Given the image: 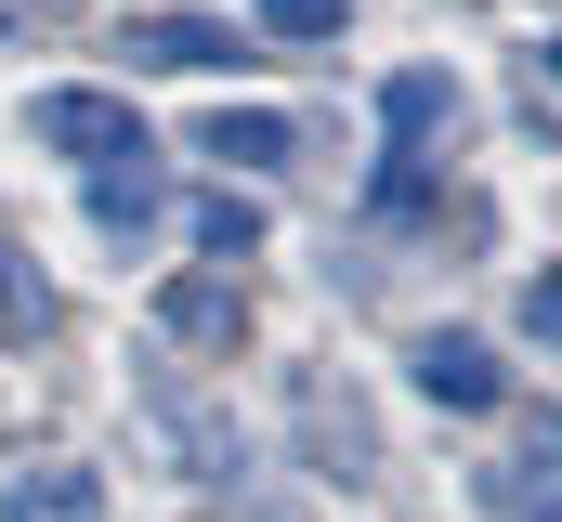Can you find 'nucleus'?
Listing matches in <instances>:
<instances>
[{
  "label": "nucleus",
  "mask_w": 562,
  "mask_h": 522,
  "mask_svg": "<svg viewBox=\"0 0 562 522\" xmlns=\"http://www.w3.org/2000/svg\"><path fill=\"white\" fill-rule=\"evenodd\" d=\"M26 144L105 170V157H144V118L119 105V92H26Z\"/></svg>",
  "instance_id": "nucleus-1"
},
{
  "label": "nucleus",
  "mask_w": 562,
  "mask_h": 522,
  "mask_svg": "<svg viewBox=\"0 0 562 522\" xmlns=\"http://www.w3.org/2000/svg\"><path fill=\"white\" fill-rule=\"evenodd\" d=\"M406 379H419L431 405H445V418H484V405H497V392H510V366H497V353H484V340H471V327H431L419 353H406Z\"/></svg>",
  "instance_id": "nucleus-2"
},
{
  "label": "nucleus",
  "mask_w": 562,
  "mask_h": 522,
  "mask_svg": "<svg viewBox=\"0 0 562 522\" xmlns=\"http://www.w3.org/2000/svg\"><path fill=\"white\" fill-rule=\"evenodd\" d=\"M132 66L210 79V66H236V26H223V13H132Z\"/></svg>",
  "instance_id": "nucleus-3"
},
{
  "label": "nucleus",
  "mask_w": 562,
  "mask_h": 522,
  "mask_svg": "<svg viewBox=\"0 0 562 522\" xmlns=\"http://www.w3.org/2000/svg\"><path fill=\"white\" fill-rule=\"evenodd\" d=\"M0 522H105V470H79V457L13 470V484H0Z\"/></svg>",
  "instance_id": "nucleus-4"
},
{
  "label": "nucleus",
  "mask_w": 562,
  "mask_h": 522,
  "mask_svg": "<svg viewBox=\"0 0 562 522\" xmlns=\"http://www.w3.org/2000/svg\"><path fill=\"white\" fill-rule=\"evenodd\" d=\"M157 327H170V340H196V353H236L249 300H236L223 274H183V287H157Z\"/></svg>",
  "instance_id": "nucleus-5"
},
{
  "label": "nucleus",
  "mask_w": 562,
  "mask_h": 522,
  "mask_svg": "<svg viewBox=\"0 0 562 522\" xmlns=\"http://www.w3.org/2000/svg\"><path fill=\"white\" fill-rule=\"evenodd\" d=\"M288 144H301V130H288L276 105H210V118H196V157H236V170H276Z\"/></svg>",
  "instance_id": "nucleus-6"
},
{
  "label": "nucleus",
  "mask_w": 562,
  "mask_h": 522,
  "mask_svg": "<svg viewBox=\"0 0 562 522\" xmlns=\"http://www.w3.org/2000/svg\"><path fill=\"white\" fill-rule=\"evenodd\" d=\"M380 118H393V144H431V130H458V79H431V66H406V79L380 92Z\"/></svg>",
  "instance_id": "nucleus-7"
},
{
  "label": "nucleus",
  "mask_w": 562,
  "mask_h": 522,
  "mask_svg": "<svg viewBox=\"0 0 562 522\" xmlns=\"http://www.w3.org/2000/svg\"><path fill=\"white\" fill-rule=\"evenodd\" d=\"M144 209H157V170H144V157H105V170H92V223L132 249V236H144Z\"/></svg>",
  "instance_id": "nucleus-8"
},
{
  "label": "nucleus",
  "mask_w": 562,
  "mask_h": 522,
  "mask_svg": "<svg viewBox=\"0 0 562 522\" xmlns=\"http://www.w3.org/2000/svg\"><path fill=\"white\" fill-rule=\"evenodd\" d=\"M183 236H196V261H249V249H262V209H249V196H196Z\"/></svg>",
  "instance_id": "nucleus-9"
},
{
  "label": "nucleus",
  "mask_w": 562,
  "mask_h": 522,
  "mask_svg": "<svg viewBox=\"0 0 562 522\" xmlns=\"http://www.w3.org/2000/svg\"><path fill=\"white\" fill-rule=\"evenodd\" d=\"M249 13H262L276 39H340V26H353V0H249Z\"/></svg>",
  "instance_id": "nucleus-10"
},
{
  "label": "nucleus",
  "mask_w": 562,
  "mask_h": 522,
  "mask_svg": "<svg viewBox=\"0 0 562 522\" xmlns=\"http://www.w3.org/2000/svg\"><path fill=\"white\" fill-rule=\"evenodd\" d=\"M524 340L562 353V261H550V274H524Z\"/></svg>",
  "instance_id": "nucleus-11"
},
{
  "label": "nucleus",
  "mask_w": 562,
  "mask_h": 522,
  "mask_svg": "<svg viewBox=\"0 0 562 522\" xmlns=\"http://www.w3.org/2000/svg\"><path fill=\"white\" fill-rule=\"evenodd\" d=\"M26 327H40V287H26V261L0 249V340H26Z\"/></svg>",
  "instance_id": "nucleus-12"
},
{
  "label": "nucleus",
  "mask_w": 562,
  "mask_h": 522,
  "mask_svg": "<svg viewBox=\"0 0 562 522\" xmlns=\"http://www.w3.org/2000/svg\"><path fill=\"white\" fill-rule=\"evenodd\" d=\"M550 79H562V39H550Z\"/></svg>",
  "instance_id": "nucleus-13"
},
{
  "label": "nucleus",
  "mask_w": 562,
  "mask_h": 522,
  "mask_svg": "<svg viewBox=\"0 0 562 522\" xmlns=\"http://www.w3.org/2000/svg\"><path fill=\"white\" fill-rule=\"evenodd\" d=\"M537 522H562V510H537Z\"/></svg>",
  "instance_id": "nucleus-14"
}]
</instances>
